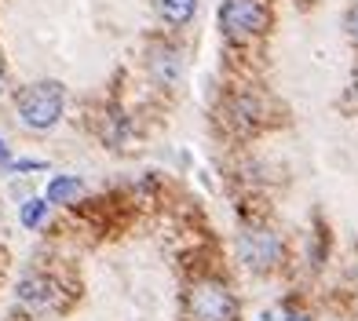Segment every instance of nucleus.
Segmentation results:
<instances>
[{
    "instance_id": "1",
    "label": "nucleus",
    "mask_w": 358,
    "mask_h": 321,
    "mask_svg": "<svg viewBox=\"0 0 358 321\" xmlns=\"http://www.w3.org/2000/svg\"><path fill=\"white\" fill-rule=\"evenodd\" d=\"M62 106H66V88L59 80H37V84L22 88L15 95V110H19V121L26 128H52L62 117Z\"/></svg>"
},
{
    "instance_id": "2",
    "label": "nucleus",
    "mask_w": 358,
    "mask_h": 321,
    "mask_svg": "<svg viewBox=\"0 0 358 321\" xmlns=\"http://www.w3.org/2000/svg\"><path fill=\"white\" fill-rule=\"evenodd\" d=\"M238 318V299L223 281L205 278L190 285L187 292V321H234Z\"/></svg>"
},
{
    "instance_id": "3",
    "label": "nucleus",
    "mask_w": 358,
    "mask_h": 321,
    "mask_svg": "<svg viewBox=\"0 0 358 321\" xmlns=\"http://www.w3.org/2000/svg\"><path fill=\"white\" fill-rule=\"evenodd\" d=\"M238 255L249 270H274L282 260V241L271 227H241L238 234Z\"/></svg>"
},
{
    "instance_id": "4",
    "label": "nucleus",
    "mask_w": 358,
    "mask_h": 321,
    "mask_svg": "<svg viewBox=\"0 0 358 321\" xmlns=\"http://www.w3.org/2000/svg\"><path fill=\"white\" fill-rule=\"evenodd\" d=\"M220 29L227 37H256L267 29L264 0H223L220 4Z\"/></svg>"
},
{
    "instance_id": "5",
    "label": "nucleus",
    "mask_w": 358,
    "mask_h": 321,
    "mask_svg": "<svg viewBox=\"0 0 358 321\" xmlns=\"http://www.w3.org/2000/svg\"><path fill=\"white\" fill-rule=\"evenodd\" d=\"M146 70H150V77L161 88H176L179 80H183V52L172 44L154 40L150 52H146Z\"/></svg>"
},
{
    "instance_id": "6",
    "label": "nucleus",
    "mask_w": 358,
    "mask_h": 321,
    "mask_svg": "<svg viewBox=\"0 0 358 321\" xmlns=\"http://www.w3.org/2000/svg\"><path fill=\"white\" fill-rule=\"evenodd\" d=\"M55 299H59L55 281H48V278H26L19 285V303L29 311H44V307H52Z\"/></svg>"
},
{
    "instance_id": "7",
    "label": "nucleus",
    "mask_w": 358,
    "mask_h": 321,
    "mask_svg": "<svg viewBox=\"0 0 358 321\" xmlns=\"http://www.w3.org/2000/svg\"><path fill=\"white\" fill-rule=\"evenodd\" d=\"M154 11H157V19L179 29V26H187L194 19V11H198V0H150Z\"/></svg>"
},
{
    "instance_id": "8",
    "label": "nucleus",
    "mask_w": 358,
    "mask_h": 321,
    "mask_svg": "<svg viewBox=\"0 0 358 321\" xmlns=\"http://www.w3.org/2000/svg\"><path fill=\"white\" fill-rule=\"evenodd\" d=\"M80 179H73V175H59V179L48 183V201L52 204H70L73 197H80Z\"/></svg>"
},
{
    "instance_id": "9",
    "label": "nucleus",
    "mask_w": 358,
    "mask_h": 321,
    "mask_svg": "<svg viewBox=\"0 0 358 321\" xmlns=\"http://www.w3.org/2000/svg\"><path fill=\"white\" fill-rule=\"evenodd\" d=\"M44 216H48V201H41V197H29L26 204H22V227H41L44 223Z\"/></svg>"
},
{
    "instance_id": "10",
    "label": "nucleus",
    "mask_w": 358,
    "mask_h": 321,
    "mask_svg": "<svg viewBox=\"0 0 358 321\" xmlns=\"http://www.w3.org/2000/svg\"><path fill=\"white\" fill-rule=\"evenodd\" d=\"M344 29H348V37L358 44V4L348 8V15H344Z\"/></svg>"
},
{
    "instance_id": "11",
    "label": "nucleus",
    "mask_w": 358,
    "mask_h": 321,
    "mask_svg": "<svg viewBox=\"0 0 358 321\" xmlns=\"http://www.w3.org/2000/svg\"><path fill=\"white\" fill-rule=\"evenodd\" d=\"M8 157H11V150H8V142L0 139V160H8Z\"/></svg>"
},
{
    "instance_id": "12",
    "label": "nucleus",
    "mask_w": 358,
    "mask_h": 321,
    "mask_svg": "<svg viewBox=\"0 0 358 321\" xmlns=\"http://www.w3.org/2000/svg\"><path fill=\"white\" fill-rule=\"evenodd\" d=\"M0 91H4V66H0Z\"/></svg>"
},
{
    "instance_id": "13",
    "label": "nucleus",
    "mask_w": 358,
    "mask_h": 321,
    "mask_svg": "<svg viewBox=\"0 0 358 321\" xmlns=\"http://www.w3.org/2000/svg\"><path fill=\"white\" fill-rule=\"evenodd\" d=\"M355 99H358V77H355Z\"/></svg>"
}]
</instances>
